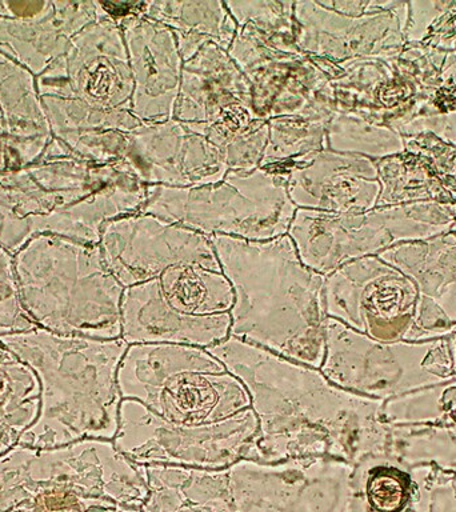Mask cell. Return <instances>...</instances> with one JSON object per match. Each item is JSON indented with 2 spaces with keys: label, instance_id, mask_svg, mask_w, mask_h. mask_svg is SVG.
<instances>
[{
  "label": "cell",
  "instance_id": "cell-1",
  "mask_svg": "<svg viewBox=\"0 0 456 512\" xmlns=\"http://www.w3.org/2000/svg\"><path fill=\"white\" fill-rule=\"evenodd\" d=\"M246 387L259 430L247 458L260 463L331 456L355 464L387 454L384 400L335 386L322 371L228 336L206 348Z\"/></svg>",
  "mask_w": 456,
  "mask_h": 512
},
{
  "label": "cell",
  "instance_id": "cell-2",
  "mask_svg": "<svg viewBox=\"0 0 456 512\" xmlns=\"http://www.w3.org/2000/svg\"><path fill=\"white\" fill-rule=\"evenodd\" d=\"M210 239L234 290L230 336L320 370L324 276L304 266L290 235L267 242Z\"/></svg>",
  "mask_w": 456,
  "mask_h": 512
},
{
  "label": "cell",
  "instance_id": "cell-3",
  "mask_svg": "<svg viewBox=\"0 0 456 512\" xmlns=\"http://www.w3.org/2000/svg\"><path fill=\"white\" fill-rule=\"evenodd\" d=\"M20 294L44 326L67 336L122 338L124 287L104 263L99 244L40 235L16 256Z\"/></svg>",
  "mask_w": 456,
  "mask_h": 512
},
{
  "label": "cell",
  "instance_id": "cell-4",
  "mask_svg": "<svg viewBox=\"0 0 456 512\" xmlns=\"http://www.w3.org/2000/svg\"><path fill=\"white\" fill-rule=\"evenodd\" d=\"M118 386L122 399L179 424L215 423L251 407L246 387L219 359L187 344H130Z\"/></svg>",
  "mask_w": 456,
  "mask_h": 512
},
{
  "label": "cell",
  "instance_id": "cell-5",
  "mask_svg": "<svg viewBox=\"0 0 456 512\" xmlns=\"http://www.w3.org/2000/svg\"><path fill=\"white\" fill-rule=\"evenodd\" d=\"M298 207L282 172L228 171L222 182L200 187L147 186L140 212L208 236L267 242L287 235Z\"/></svg>",
  "mask_w": 456,
  "mask_h": 512
},
{
  "label": "cell",
  "instance_id": "cell-6",
  "mask_svg": "<svg viewBox=\"0 0 456 512\" xmlns=\"http://www.w3.org/2000/svg\"><path fill=\"white\" fill-rule=\"evenodd\" d=\"M320 371L335 386L380 400L455 379L447 338L380 342L332 318Z\"/></svg>",
  "mask_w": 456,
  "mask_h": 512
},
{
  "label": "cell",
  "instance_id": "cell-7",
  "mask_svg": "<svg viewBox=\"0 0 456 512\" xmlns=\"http://www.w3.org/2000/svg\"><path fill=\"white\" fill-rule=\"evenodd\" d=\"M258 430L251 407L215 423L179 424L123 399L114 443L134 463L226 470L247 458Z\"/></svg>",
  "mask_w": 456,
  "mask_h": 512
},
{
  "label": "cell",
  "instance_id": "cell-8",
  "mask_svg": "<svg viewBox=\"0 0 456 512\" xmlns=\"http://www.w3.org/2000/svg\"><path fill=\"white\" fill-rule=\"evenodd\" d=\"M58 379L48 380L44 404L58 396L60 443L80 439L114 440L122 403L118 370L128 343L84 336L55 339ZM51 408V410H52Z\"/></svg>",
  "mask_w": 456,
  "mask_h": 512
},
{
  "label": "cell",
  "instance_id": "cell-9",
  "mask_svg": "<svg viewBox=\"0 0 456 512\" xmlns=\"http://www.w3.org/2000/svg\"><path fill=\"white\" fill-rule=\"evenodd\" d=\"M352 474L354 464L331 456L240 459L228 468L240 512H351Z\"/></svg>",
  "mask_w": 456,
  "mask_h": 512
},
{
  "label": "cell",
  "instance_id": "cell-10",
  "mask_svg": "<svg viewBox=\"0 0 456 512\" xmlns=\"http://www.w3.org/2000/svg\"><path fill=\"white\" fill-rule=\"evenodd\" d=\"M174 119L227 150L236 140L266 126L252 108L251 84L226 50L207 43L183 63Z\"/></svg>",
  "mask_w": 456,
  "mask_h": 512
},
{
  "label": "cell",
  "instance_id": "cell-11",
  "mask_svg": "<svg viewBox=\"0 0 456 512\" xmlns=\"http://www.w3.org/2000/svg\"><path fill=\"white\" fill-rule=\"evenodd\" d=\"M416 303L414 282L378 255L352 260L324 278L327 318L380 342L406 338Z\"/></svg>",
  "mask_w": 456,
  "mask_h": 512
},
{
  "label": "cell",
  "instance_id": "cell-12",
  "mask_svg": "<svg viewBox=\"0 0 456 512\" xmlns=\"http://www.w3.org/2000/svg\"><path fill=\"white\" fill-rule=\"evenodd\" d=\"M55 84L54 98L78 100L103 112L131 111L134 79L126 43L118 20L106 10L39 78V87Z\"/></svg>",
  "mask_w": 456,
  "mask_h": 512
},
{
  "label": "cell",
  "instance_id": "cell-13",
  "mask_svg": "<svg viewBox=\"0 0 456 512\" xmlns=\"http://www.w3.org/2000/svg\"><path fill=\"white\" fill-rule=\"evenodd\" d=\"M99 247L124 288L158 279L179 264L222 271L208 236L140 211L104 224Z\"/></svg>",
  "mask_w": 456,
  "mask_h": 512
},
{
  "label": "cell",
  "instance_id": "cell-14",
  "mask_svg": "<svg viewBox=\"0 0 456 512\" xmlns=\"http://www.w3.org/2000/svg\"><path fill=\"white\" fill-rule=\"evenodd\" d=\"M124 162L147 186H207L230 171L219 148L176 119L131 131Z\"/></svg>",
  "mask_w": 456,
  "mask_h": 512
},
{
  "label": "cell",
  "instance_id": "cell-15",
  "mask_svg": "<svg viewBox=\"0 0 456 512\" xmlns=\"http://www.w3.org/2000/svg\"><path fill=\"white\" fill-rule=\"evenodd\" d=\"M143 8L118 20L134 79L131 112L142 124L163 123L174 119L184 62L174 32Z\"/></svg>",
  "mask_w": 456,
  "mask_h": 512
},
{
  "label": "cell",
  "instance_id": "cell-16",
  "mask_svg": "<svg viewBox=\"0 0 456 512\" xmlns=\"http://www.w3.org/2000/svg\"><path fill=\"white\" fill-rule=\"evenodd\" d=\"M122 339L130 344L168 343L210 348L230 336L231 316H192L172 307L159 279L124 288Z\"/></svg>",
  "mask_w": 456,
  "mask_h": 512
},
{
  "label": "cell",
  "instance_id": "cell-17",
  "mask_svg": "<svg viewBox=\"0 0 456 512\" xmlns=\"http://www.w3.org/2000/svg\"><path fill=\"white\" fill-rule=\"evenodd\" d=\"M252 108L259 119L303 116L328 122L336 111L330 78L306 54L275 60L248 71Z\"/></svg>",
  "mask_w": 456,
  "mask_h": 512
},
{
  "label": "cell",
  "instance_id": "cell-18",
  "mask_svg": "<svg viewBox=\"0 0 456 512\" xmlns=\"http://www.w3.org/2000/svg\"><path fill=\"white\" fill-rule=\"evenodd\" d=\"M104 12L102 3H44L30 18H0V52L32 74L48 70L66 54L72 38Z\"/></svg>",
  "mask_w": 456,
  "mask_h": 512
},
{
  "label": "cell",
  "instance_id": "cell-19",
  "mask_svg": "<svg viewBox=\"0 0 456 512\" xmlns=\"http://www.w3.org/2000/svg\"><path fill=\"white\" fill-rule=\"evenodd\" d=\"M288 235L304 266L324 278L352 260L380 254L384 247L370 224L336 212L298 208Z\"/></svg>",
  "mask_w": 456,
  "mask_h": 512
},
{
  "label": "cell",
  "instance_id": "cell-20",
  "mask_svg": "<svg viewBox=\"0 0 456 512\" xmlns=\"http://www.w3.org/2000/svg\"><path fill=\"white\" fill-rule=\"evenodd\" d=\"M368 171L363 159L324 150L287 172L288 195L304 210L347 214L370 202Z\"/></svg>",
  "mask_w": 456,
  "mask_h": 512
},
{
  "label": "cell",
  "instance_id": "cell-21",
  "mask_svg": "<svg viewBox=\"0 0 456 512\" xmlns=\"http://www.w3.org/2000/svg\"><path fill=\"white\" fill-rule=\"evenodd\" d=\"M236 35L228 55L243 74L275 60L304 54L296 42L295 2H226Z\"/></svg>",
  "mask_w": 456,
  "mask_h": 512
},
{
  "label": "cell",
  "instance_id": "cell-22",
  "mask_svg": "<svg viewBox=\"0 0 456 512\" xmlns=\"http://www.w3.org/2000/svg\"><path fill=\"white\" fill-rule=\"evenodd\" d=\"M143 15L158 20L174 32L183 62L190 60L207 43L218 44L228 51L238 30L235 19L222 2H144Z\"/></svg>",
  "mask_w": 456,
  "mask_h": 512
},
{
  "label": "cell",
  "instance_id": "cell-23",
  "mask_svg": "<svg viewBox=\"0 0 456 512\" xmlns=\"http://www.w3.org/2000/svg\"><path fill=\"white\" fill-rule=\"evenodd\" d=\"M147 486L154 492L150 511H183L186 502L190 512L196 506L218 507L227 510L230 495V479L226 470H204L168 464H139Z\"/></svg>",
  "mask_w": 456,
  "mask_h": 512
},
{
  "label": "cell",
  "instance_id": "cell-24",
  "mask_svg": "<svg viewBox=\"0 0 456 512\" xmlns=\"http://www.w3.org/2000/svg\"><path fill=\"white\" fill-rule=\"evenodd\" d=\"M351 512H408L414 480L410 467L388 454L367 456L352 474Z\"/></svg>",
  "mask_w": 456,
  "mask_h": 512
},
{
  "label": "cell",
  "instance_id": "cell-25",
  "mask_svg": "<svg viewBox=\"0 0 456 512\" xmlns=\"http://www.w3.org/2000/svg\"><path fill=\"white\" fill-rule=\"evenodd\" d=\"M158 279L164 298L183 314H226L234 306V290L223 271L200 264H179L167 268Z\"/></svg>",
  "mask_w": 456,
  "mask_h": 512
},
{
  "label": "cell",
  "instance_id": "cell-26",
  "mask_svg": "<svg viewBox=\"0 0 456 512\" xmlns=\"http://www.w3.org/2000/svg\"><path fill=\"white\" fill-rule=\"evenodd\" d=\"M0 110L8 135L43 147L50 124L30 72L0 52Z\"/></svg>",
  "mask_w": 456,
  "mask_h": 512
},
{
  "label": "cell",
  "instance_id": "cell-27",
  "mask_svg": "<svg viewBox=\"0 0 456 512\" xmlns=\"http://www.w3.org/2000/svg\"><path fill=\"white\" fill-rule=\"evenodd\" d=\"M327 123L303 116L268 120L270 134L259 168H268L286 175L292 168L327 150Z\"/></svg>",
  "mask_w": 456,
  "mask_h": 512
},
{
  "label": "cell",
  "instance_id": "cell-28",
  "mask_svg": "<svg viewBox=\"0 0 456 512\" xmlns=\"http://www.w3.org/2000/svg\"><path fill=\"white\" fill-rule=\"evenodd\" d=\"M387 454L406 467H456V426L452 423L390 426Z\"/></svg>",
  "mask_w": 456,
  "mask_h": 512
},
{
  "label": "cell",
  "instance_id": "cell-29",
  "mask_svg": "<svg viewBox=\"0 0 456 512\" xmlns=\"http://www.w3.org/2000/svg\"><path fill=\"white\" fill-rule=\"evenodd\" d=\"M455 406L456 379H452L384 400L382 419L387 426L450 423Z\"/></svg>",
  "mask_w": 456,
  "mask_h": 512
},
{
  "label": "cell",
  "instance_id": "cell-30",
  "mask_svg": "<svg viewBox=\"0 0 456 512\" xmlns=\"http://www.w3.org/2000/svg\"><path fill=\"white\" fill-rule=\"evenodd\" d=\"M414 492L408 512H456V467H411Z\"/></svg>",
  "mask_w": 456,
  "mask_h": 512
},
{
  "label": "cell",
  "instance_id": "cell-31",
  "mask_svg": "<svg viewBox=\"0 0 456 512\" xmlns=\"http://www.w3.org/2000/svg\"><path fill=\"white\" fill-rule=\"evenodd\" d=\"M448 346H450V355L452 362V370H454V376L456 379V331L454 334L448 336Z\"/></svg>",
  "mask_w": 456,
  "mask_h": 512
},
{
  "label": "cell",
  "instance_id": "cell-32",
  "mask_svg": "<svg viewBox=\"0 0 456 512\" xmlns=\"http://www.w3.org/2000/svg\"><path fill=\"white\" fill-rule=\"evenodd\" d=\"M6 131V123H4L3 112L0 110V134Z\"/></svg>",
  "mask_w": 456,
  "mask_h": 512
},
{
  "label": "cell",
  "instance_id": "cell-33",
  "mask_svg": "<svg viewBox=\"0 0 456 512\" xmlns=\"http://www.w3.org/2000/svg\"><path fill=\"white\" fill-rule=\"evenodd\" d=\"M450 423H452V424H454V426H456V406H455L454 410H452V412H451Z\"/></svg>",
  "mask_w": 456,
  "mask_h": 512
}]
</instances>
